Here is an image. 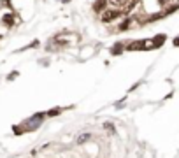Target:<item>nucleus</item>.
I'll list each match as a JSON object with an SVG mask.
<instances>
[{
  "mask_svg": "<svg viewBox=\"0 0 179 158\" xmlns=\"http://www.w3.org/2000/svg\"><path fill=\"white\" fill-rule=\"evenodd\" d=\"M142 9L144 12H158L162 11V2L160 0H142Z\"/></svg>",
  "mask_w": 179,
  "mask_h": 158,
  "instance_id": "1",
  "label": "nucleus"
},
{
  "mask_svg": "<svg viewBox=\"0 0 179 158\" xmlns=\"http://www.w3.org/2000/svg\"><path fill=\"white\" fill-rule=\"evenodd\" d=\"M123 16V11H113V9H105L104 11V14H102V21L104 23H111V21H114V19H118V18H121Z\"/></svg>",
  "mask_w": 179,
  "mask_h": 158,
  "instance_id": "2",
  "label": "nucleus"
},
{
  "mask_svg": "<svg viewBox=\"0 0 179 158\" xmlns=\"http://www.w3.org/2000/svg\"><path fill=\"white\" fill-rule=\"evenodd\" d=\"M105 2L109 5L116 7V9H123V7H128V4L132 2V0H105Z\"/></svg>",
  "mask_w": 179,
  "mask_h": 158,
  "instance_id": "3",
  "label": "nucleus"
},
{
  "mask_svg": "<svg viewBox=\"0 0 179 158\" xmlns=\"http://www.w3.org/2000/svg\"><path fill=\"white\" fill-rule=\"evenodd\" d=\"M86 141H90V133H83V135H79V142H86Z\"/></svg>",
  "mask_w": 179,
  "mask_h": 158,
  "instance_id": "4",
  "label": "nucleus"
},
{
  "mask_svg": "<svg viewBox=\"0 0 179 158\" xmlns=\"http://www.w3.org/2000/svg\"><path fill=\"white\" fill-rule=\"evenodd\" d=\"M160 2H162V4H163V2H167V0H160Z\"/></svg>",
  "mask_w": 179,
  "mask_h": 158,
  "instance_id": "5",
  "label": "nucleus"
}]
</instances>
